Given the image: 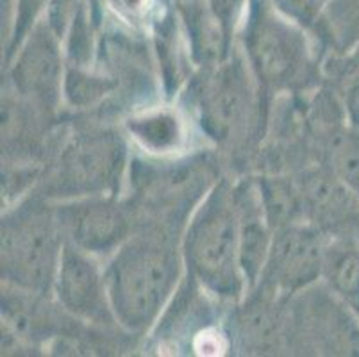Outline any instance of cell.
<instances>
[{
	"instance_id": "obj_1",
	"label": "cell",
	"mask_w": 359,
	"mask_h": 357,
	"mask_svg": "<svg viewBox=\"0 0 359 357\" xmlns=\"http://www.w3.org/2000/svg\"><path fill=\"white\" fill-rule=\"evenodd\" d=\"M179 271L177 250L163 236H136L120 245L104 275L116 320L130 330L149 327L174 293Z\"/></svg>"
},
{
	"instance_id": "obj_2",
	"label": "cell",
	"mask_w": 359,
	"mask_h": 357,
	"mask_svg": "<svg viewBox=\"0 0 359 357\" xmlns=\"http://www.w3.org/2000/svg\"><path fill=\"white\" fill-rule=\"evenodd\" d=\"M186 261L208 290L233 297L241 290L240 220L234 193L217 186L186 236Z\"/></svg>"
},
{
	"instance_id": "obj_3",
	"label": "cell",
	"mask_w": 359,
	"mask_h": 357,
	"mask_svg": "<svg viewBox=\"0 0 359 357\" xmlns=\"http://www.w3.org/2000/svg\"><path fill=\"white\" fill-rule=\"evenodd\" d=\"M60 231L43 206L22 208L2 227V270L29 290H45L55 281L61 257Z\"/></svg>"
},
{
	"instance_id": "obj_4",
	"label": "cell",
	"mask_w": 359,
	"mask_h": 357,
	"mask_svg": "<svg viewBox=\"0 0 359 357\" xmlns=\"http://www.w3.org/2000/svg\"><path fill=\"white\" fill-rule=\"evenodd\" d=\"M247 45L261 77L270 83L290 84L304 70L306 48L300 34L266 9L254 13Z\"/></svg>"
},
{
	"instance_id": "obj_5",
	"label": "cell",
	"mask_w": 359,
	"mask_h": 357,
	"mask_svg": "<svg viewBox=\"0 0 359 357\" xmlns=\"http://www.w3.org/2000/svg\"><path fill=\"white\" fill-rule=\"evenodd\" d=\"M55 291L65 309L86 320H102L111 311L106 279L99 268L77 245L61 250L55 271Z\"/></svg>"
},
{
	"instance_id": "obj_6",
	"label": "cell",
	"mask_w": 359,
	"mask_h": 357,
	"mask_svg": "<svg viewBox=\"0 0 359 357\" xmlns=\"http://www.w3.org/2000/svg\"><path fill=\"white\" fill-rule=\"evenodd\" d=\"M325 250L315 231L286 225L277 231L270 247L266 270L279 288L295 290L315 281L324 270Z\"/></svg>"
},
{
	"instance_id": "obj_7",
	"label": "cell",
	"mask_w": 359,
	"mask_h": 357,
	"mask_svg": "<svg viewBox=\"0 0 359 357\" xmlns=\"http://www.w3.org/2000/svg\"><path fill=\"white\" fill-rule=\"evenodd\" d=\"M74 245L86 252H107L120 247L129 232V222L120 206L102 198L77 202L60 213Z\"/></svg>"
},
{
	"instance_id": "obj_8",
	"label": "cell",
	"mask_w": 359,
	"mask_h": 357,
	"mask_svg": "<svg viewBox=\"0 0 359 357\" xmlns=\"http://www.w3.org/2000/svg\"><path fill=\"white\" fill-rule=\"evenodd\" d=\"M122 165V147L111 136L81 140L63 159V182L72 189L95 191L106 188Z\"/></svg>"
},
{
	"instance_id": "obj_9",
	"label": "cell",
	"mask_w": 359,
	"mask_h": 357,
	"mask_svg": "<svg viewBox=\"0 0 359 357\" xmlns=\"http://www.w3.org/2000/svg\"><path fill=\"white\" fill-rule=\"evenodd\" d=\"M61 79V58L52 25H34L15 68V83L24 93L41 100L55 97Z\"/></svg>"
},
{
	"instance_id": "obj_10",
	"label": "cell",
	"mask_w": 359,
	"mask_h": 357,
	"mask_svg": "<svg viewBox=\"0 0 359 357\" xmlns=\"http://www.w3.org/2000/svg\"><path fill=\"white\" fill-rule=\"evenodd\" d=\"M208 173L210 168L205 163H179L161 170H149L138 177L143 182L140 195L158 209L175 213L177 209H186L205 191Z\"/></svg>"
},
{
	"instance_id": "obj_11",
	"label": "cell",
	"mask_w": 359,
	"mask_h": 357,
	"mask_svg": "<svg viewBox=\"0 0 359 357\" xmlns=\"http://www.w3.org/2000/svg\"><path fill=\"white\" fill-rule=\"evenodd\" d=\"M249 109V90L240 68L222 72L202 100V118L215 137H227Z\"/></svg>"
},
{
	"instance_id": "obj_12",
	"label": "cell",
	"mask_w": 359,
	"mask_h": 357,
	"mask_svg": "<svg viewBox=\"0 0 359 357\" xmlns=\"http://www.w3.org/2000/svg\"><path fill=\"white\" fill-rule=\"evenodd\" d=\"M127 129L136 142L152 154H170L184 142V126L172 111L159 109L130 118Z\"/></svg>"
},
{
	"instance_id": "obj_13",
	"label": "cell",
	"mask_w": 359,
	"mask_h": 357,
	"mask_svg": "<svg viewBox=\"0 0 359 357\" xmlns=\"http://www.w3.org/2000/svg\"><path fill=\"white\" fill-rule=\"evenodd\" d=\"M184 8L186 24H188L195 58L201 61L217 59L222 50V31L218 15L204 9L205 6H202L197 0H188Z\"/></svg>"
},
{
	"instance_id": "obj_14",
	"label": "cell",
	"mask_w": 359,
	"mask_h": 357,
	"mask_svg": "<svg viewBox=\"0 0 359 357\" xmlns=\"http://www.w3.org/2000/svg\"><path fill=\"white\" fill-rule=\"evenodd\" d=\"M324 271L336 291L347 299H359V247L341 245L325 250Z\"/></svg>"
},
{
	"instance_id": "obj_15",
	"label": "cell",
	"mask_w": 359,
	"mask_h": 357,
	"mask_svg": "<svg viewBox=\"0 0 359 357\" xmlns=\"http://www.w3.org/2000/svg\"><path fill=\"white\" fill-rule=\"evenodd\" d=\"M264 213L272 227H286L297 211V193L283 181H269L259 186Z\"/></svg>"
},
{
	"instance_id": "obj_16",
	"label": "cell",
	"mask_w": 359,
	"mask_h": 357,
	"mask_svg": "<svg viewBox=\"0 0 359 357\" xmlns=\"http://www.w3.org/2000/svg\"><path fill=\"white\" fill-rule=\"evenodd\" d=\"M336 175L352 193L359 195V142L355 137H345L334 147L332 154Z\"/></svg>"
},
{
	"instance_id": "obj_17",
	"label": "cell",
	"mask_w": 359,
	"mask_h": 357,
	"mask_svg": "<svg viewBox=\"0 0 359 357\" xmlns=\"http://www.w3.org/2000/svg\"><path fill=\"white\" fill-rule=\"evenodd\" d=\"M111 88L106 81H100V77H91V75L83 74L79 70H72L65 83V90H67V97L70 98L72 104H90L102 97Z\"/></svg>"
},
{
	"instance_id": "obj_18",
	"label": "cell",
	"mask_w": 359,
	"mask_h": 357,
	"mask_svg": "<svg viewBox=\"0 0 359 357\" xmlns=\"http://www.w3.org/2000/svg\"><path fill=\"white\" fill-rule=\"evenodd\" d=\"M273 8L299 25H313L320 15L324 0H272Z\"/></svg>"
},
{
	"instance_id": "obj_19",
	"label": "cell",
	"mask_w": 359,
	"mask_h": 357,
	"mask_svg": "<svg viewBox=\"0 0 359 357\" xmlns=\"http://www.w3.org/2000/svg\"><path fill=\"white\" fill-rule=\"evenodd\" d=\"M52 0H16V16H15V43L22 41L25 34L31 32L36 25V20L45 8H50Z\"/></svg>"
},
{
	"instance_id": "obj_20",
	"label": "cell",
	"mask_w": 359,
	"mask_h": 357,
	"mask_svg": "<svg viewBox=\"0 0 359 357\" xmlns=\"http://www.w3.org/2000/svg\"><path fill=\"white\" fill-rule=\"evenodd\" d=\"M120 8L135 18H143L154 8V0H118Z\"/></svg>"
}]
</instances>
